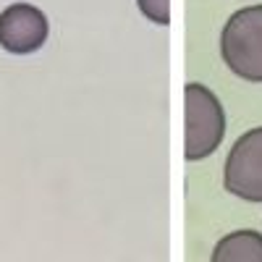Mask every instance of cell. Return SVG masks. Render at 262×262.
Here are the masks:
<instances>
[{
    "label": "cell",
    "mask_w": 262,
    "mask_h": 262,
    "mask_svg": "<svg viewBox=\"0 0 262 262\" xmlns=\"http://www.w3.org/2000/svg\"><path fill=\"white\" fill-rule=\"evenodd\" d=\"M184 107H186V139L184 155L189 163L205 160L221 147L226 137V111L223 102L210 86L200 81H189L184 90Z\"/></svg>",
    "instance_id": "cell-1"
},
{
    "label": "cell",
    "mask_w": 262,
    "mask_h": 262,
    "mask_svg": "<svg viewBox=\"0 0 262 262\" xmlns=\"http://www.w3.org/2000/svg\"><path fill=\"white\" fill-rule=\"evenodd\" d=\"M221 55L238 79L262 84V6H247L226 21Z\"/></svg>",
    "instance_id": "cell-2"
},
{
    "label": "cell",
    "mask_w": 262,
    "mask_h": 262,
    "mask_svg": "<svg viewBox=\"0 0 262 262\" xmlns=\"http://www.w3.org/2000/svg\"><path fill=\"white\" fill-rule=\"evenodd\" d=\"M223 186L238 200L262 205V126L233 142L223 165Z\"/></svg>",
    "instance_id": "cell-3"
},
{
    "label": "cell",
    "mask_w": 262,
    "mask_h": 262,
    "mask_svg": "<svg viewBox=\"0 0 262 262\" xmlns=\"http://www.w3.org/2000/svg\"><path fill=\"white\" fill-rule=\"evenodd\" d=\"M50 37V21L32 3H13L0 13V48L11 55L37 53Z\"/></svg>",
    "instance_id": "cell-4"
},
{
    "label": "cell",
    "mask_w": 262,
    "mask_h": 262,
    "mask_svg": "<svg viewBox=\"0 0 262 262\" xmlns=\"http://www.w3.org/2000/svg\"><path fill=\"white\" fill-rule=\"evenodd\" d=\"M212 262H262V233L252 228L231 231L215 244Z\"/></svg>",
    "instance_id": "cell-5"
},
{
    "label": "cell",
    "mask_w": 262,
    "mask_h": 262,
    "mask_svg": "<svg viewBox=\"0 0 262 262\" xmlns=\"http://www.w3.org/2000/svg\"><path fill=\"white\" fill-rule=\"evenodd\" d=\"M137 8L152 24H160V27L170 24V0H137Z\"/></svg>",
    "instance_id": "cell-6"
}]
</instances>
